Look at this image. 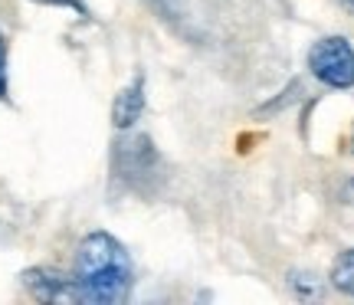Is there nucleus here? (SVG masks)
<instances>
[{
  "label": "nucleus",
  "instance_id": "nucleus-1",
  "mask_svg": "<svg viewBox=\"0 0 354 305\" xmlns=\"http://www.w3.org/2000/svg\"><path fill=\"white\" fill-rule=\"evenodd\" d=\"M73 279L82 293V302L118 305L131 293V256L112 233L92 230L76 246Z\"/></svg>",
  "mask_w": 354,
  "mask_h": 305
},
{
  "label": "nucleus",
  "instance_id": "nucleus-2",
  "mask_svg": "<svg viewBox=\"0 0 354 305\" xmlns=\"http://www.w3.org/2000/svg\"><path fill=\"white\" fill-rule=\"evenodd\" d=\"M112 171L128 191L148 194L151 191V181L158 178V171H161V158H158L154 141L148 138V135L118 138L115 141V151H112Z\"/></svg>",
  "mask_w": 354,
  "mask_h": 305
},
{
  "label": "nucleus",
  "instance_id": "nucleus-3",
  "mask_svg": "<svg viewBox=\"0 0 354 305\" xmlns=\"http://www.w3.org/2000/svg\"><path fill=\"white\" fill-rule=\"evenodd\" d=\"M308 69L318 82L331 89L354 86V46L344 37H325L308 50Z\"/></svg>",
  "mask_w": 354,
  "mask_h": 305
},
{
  "label": "nucleus",
  "instance_id": "nucleus-4",
  "mask_svg": "<svg viewBox=\"0 0 354 305\" xmlns=\"http://www.w3.org/2000/svg\"><path fill=\"white\" fill-rule=\"evenodd\" d=\"M20 279H24V289L37 302H82V293H79L76 279L59 272V269L33 266V269H26Z\"/></svg>",
  "mask_w": 354,
  "mask_h": 305
},
{
  "label": "nucleus",
  "instance_id": "nucleus-5",
  "mask_svg": "<svg viewBox=\"0 0 354 305\" xmlns=\"http://www.w3.org/2000/svg\"><path fill=\"white\" fill-rule=\"evenodd\" d=\"M145 112V76H135L112 102V125L118 131H128Z\"/></svg>",
  "mask_w": 354,
  "mask_h": 305
},
{
  "label": "nucleus",
  "instance_id": "nucleus-6",
  "mask_svg": "<svg viewBox=\"0 0 354 305\" xmlns=\"http://www.w3.org/2000/svg\"><path fill=\"white\" fill-rule=\"evenodd\" d=\"M331 286L354 299V250H344L331 266Z\"/></svg>",
  "mask_w": 354,
  "mask_h": 305
},
{
  "label": "nucleus",
  "instance_id": "nucleus-7",
  "mask_svg": "<svg viewBox=\"0 0 354 305\" xmlns=\"http://www.w3.org/2000/svg\"><path fill=\"white\" fill-rule=\"evenodd\" d=\"M10 50H7V37L0 33V102L10 99Z\"/></svg>",
  "mask_w": 354,
  "mask_h": 305
},
{
  "label": "nucleus",
  "instance_id": "nucleus-8",
  "mask_svg": "<svg viewBox=\"0 0 354 305\" xmlns=\"http://www.w3.org/2000/svg\"><path fill=\"white\" fill-rule=\"evenodd\" d=\"M33 3H43V7H63V10H73L79 17H88L86 0H33Z\"/></svg>",
  "mask_w": 354,
  "mask_h": 305
},
{
  "label": "nucleus",
  "instance_id": "nucleus-9",
  "mask_svg": "<svg viewBox=\"0 0 354 305\" xmlns=\"http://www.w3.org/2000/svg\"><path fill=\"white\" fill-rule=\"evenodd\" d=\"M292 286L299 295H318V286L312 282V276H302V272H292Z\"/></svg>",
  "mask_w": 354,
  "mask_h": 305
},
{
  "label": "nucleus",
  "instance_id": "nucleus-10",
  "mask_svg": "<svg viewBox=\"0 0 354 305\" xmlns=\"http://www.w3.org/2000/svg\"><path fill=\"white\" fill-rule=\"evenodd\" d=\"M342 197H344V201H348V203H351V207H354V178H351V181H348V184H344V191H342Z\"/></svg>",
  "mask_w": 354,
  "mask_h": 305
},
{
  "label": "nucleus",
  "instance_id": "nucleus-11",
  "mask_svg": "<svg viewBox=\"0 0 354 305\" xmlns=\"http://www.w3.org/2000/svg\"><path fill=\"white\" fill-rule=\"evenodd\" d=\"M338 3H342V7H344L348 13H354V0H338Z\"/></svg>",
  "mask_w": 354,
  "mask_h": 305
}]
</instances>
